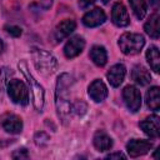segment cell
<instances>
[{"label":"cell","instance_id":"obj_18","mask_svg":"<svg viewBox=\"0 0 160 160\" xmlns=\"http://www.w3.org/2000/svg\"><path fill=\"white\" fill-rule=\"evenodd\" d=\"M159 20H160V15L158 11H155L154 14L150 15V18L148 19V21L144 25V29L146 31L148 35H150L154 39L159 38Z\"/></svg>","mask_w":160,"mask_h":160},{"label":"cell","instance_id":"obj_20","mask_svg":"<svg viewBox=\"0 0 160 160\" xmlns=\"http://www.w3.org/2000/svg\"><path fill=\"white\" fill-rule=\"evenodd\" d=\"M146 105L150 110L158 111L160 108V90L158 86H152L146 91Z\"/></svg>","mask_w":160,"mask_h":160},{"label":"cell","instance_id":"obj_4","mask_svg":"<svg viewBox=\"0 0 160 160\" xmlns=\"http://www.w3.org/2000/svg\"><path fill=\"white\" fill-rule=\"evenodd\" d=\"M144 44H145L144 36L135 32H125L119 39L120 50L125 55H135L140 52Z\"/></svg>","mask_w":160,"mask_h":160},{"label":"cell","instance_id":"obj_2","mask_svg":"<svg viewBox=\"0 0 160 160\" xmlns=\"http://www.w3.org/2000/svg\"><path fill=\"white\" fill-rule=\"evenodd\" d=\"M32 60L35 68L42 75H51L58 69V60L56 58L46 50L42 49H34L32 50Z\"/></svg>","mask_w":160,"mask_h":160},{"label":"cell","instance_id":"obj_10","mask_svg":"<svg viewBox=\"0 0 160 160\" xmlns=\"http://www.w3.org/2000/svg\"><path fill=\"white\" fill-rule=\"evenodd\" d=\"M1 126L10 134H19L22 129V121L15 114H5L1 118Z\"/></svg>","mask_w":160,"mask_h":160},{"label":"cell","instance_id":"obj_28","mask_svg":"<svg viewBox=\"0 0 160 160\" xmlns=\"http://www.w3.org/2000/svg\"><path fill=\"white\" fill-rule=\"evenodd\" d=\"M106 159H125V155L122 152H112L106 155Z\"/></svg>","mask_w":160,"mask_h":160},{"label":"cell","instance_id":"obj_30","mask_svg":"<svg viewBox=\"0 0 160 160\" xmlns=\"http://www.w3.org/2000/svg\"><path fill=\"white\" fill-rule=\"evenodd\" d=\"M150 4H151L155 9H158V8H159V4H160V0H150Z\"/></svg>","mask_w":160,"mask_h":160},{"label":"cell","instance_id":"obj_15","mask_svg":"<svg viewBox=\"0 0 160 160\" xmlns=\"http://www.w3.org/2000/svg\"><path fill=\"white\" fill-rule=\"evenodd\" d=\"M125 74H126L125 66H124L122 64H116V65H114V66L110 68V70L108 71L106 76H108L109 82H110L114 88H116V86H119V85L124 81Z\"/></svg>","mask_w":160,"mask_h":160},{"label":"cell","instance_id":"obj_26","mask_svg":"<svg viewBox=\"0 0 160 160\" xmlns=\"http://www.w3.org/2000/svg\"><path fill=\"white\" fill-rule=\"evenodd\" d=\"M11 156H12V159H28L29 154H28V150L25 148H21V149L15 150Z\"/></svg>","mask_w":160,"mask_h":160},{"label":"cell","instance_id":"obj_6","mask_svg":"<svg viewBox=\"0 0 160 160\" xmlns=\"http://www.w3.org/2000/svg\"><path fill=\"white\" fill-rule=\"evenodd\" d=\"M122 99H124L128 109L132 112H136L141 106V94L132 85H128L122 90Z\"/></svg>","mask_w":160,"mask_h":160},{"label":"cell","instance_id":"obj_12","mask_svg":"<svg viewBox=\"0 0 160 160\" xmlns=\"http://www.w3.org/2000/svg\"><path fill=\"white\" fill-rule=\"evenodd\" d=\"M139 125L142 129V131L150 138H158L160 135V119L156 115L146 118Z\"/></svg>","mask_w":160,"mask_h":160},{"label":"cell","instance_id":"obj_23","mask_svg":"<svg viewBox=\"0 0 160 160\" xmlns=\"http://www.w3.org/2000/svg\"><path fill=\"white\" fill-rule=\"evenodd\" d=\"M86 109H88L86 104L84 101H81V100H78L71 105V111H74L76 115H80V116L86 112Z\"/></svg>","mask_w":160,"mask_h":160},{"label":"cell","instance_id":"obj_17","mask_svg":"<svg viewBox=\"0 0 160 160\" xmlns=\"http://www.w3.org/2000/svg\"><path fill=\"white\" fill-rule=\"evenodd\" d=\"M94 146L99 151H106L112 146V139L102 130H99L94 135Z\"/></svg>","mask_w":160,"mask_h":160},{"label":"cell","instance_id":"obj_24","mask_svg":"<svg viewBox=\"0 0 160 160\" xmlns=\"http://www.w3.org/2000/svg\"><path fill=\"white\" fill-rule=\"evenodd\" d=\"M34 140H35V144H36V145L44 146V145H46L48 141H49V135L45 134V132H42V131H40V132H36Z\"/></svg>","mask_w":160,"mask_h":160},{"label":"cell","instance_id":"obj_22","mask_svg":"<svg viewBox=\"0 0 160 160\" xmlns=\"http://www.w3.org/2000/svg\"><path fill=\"white\" fill-rule=\"evenodd\" d=\"M129 4L135 16L139 20L144 19V16L146 15V1L145 0H129Z\"/></svg>","mask_w":160,"mask_h":160},{"label":"cell","instance_id":"obj_9","mask_svg":"<svg viewBox=\"0 0 160 160\" xmlns=\"http://www.w3.org/2000/svg\"><path fill=\"white\" fill-rule=\"evenodd\" d=\"M111 19H112V22L116 25V26H128L129 22H130V18H129V14H128V10L124 6L122 2H116L112 6V11H111Z\"/></svg>","mask_w":160,"mask_h":160},{"label":"cell","instance_id":"obj_1","mask_svg":"<svg viewBox=\"0 0 160 160\" xmlns=\"http://www.w3.org/2000/svg\"><path fill=\"white\" fill-rule=\"evenodd\" d=\"M72 84V78L64 72L58 78L56 91H55V105L58 110V115L64 124L68 122L71 112V104L69 96V88Z\"/></svg>","mask_w":160,"mask_h":160},{"label":"cell","instance_id":"obj_25","mask_svg":"<svg viewBox=\"0 0 160 160\" xmlns=\"http://www.w3.org/2000/svg\"><path fill=\"white\" fill-rule=\"evenodd\" d=\"M5 30H6L8 34H10L14 38H19L21 35V32H22L21 28L20 26H16V25H6L5 26Z\"/></svg>","mask_w":160,"mask_h":160},{"label":"cell","instance_id":"obj_27","mask_svg":"<svg viewBox=\"0 0 160 160\" xmlns=\"http://www.w3.org/2000/svg\"><path fill=\"white\" fill-rule=\"evenodd\" d=\"M95 1H96V0H80V1H79V6H80L81 9H86V8H89L90 5H92Z\"/></svg>","mask_w":160,"mask_h":160},{"label":"cell","instance_id":"obj_21","mask_svg":"<svg viewBox=\"0 0 160 160\" xmlns=\"http://www.w3.org/2000/svg\"><path fill=\"white\" fill-rule=\"evenodd\" d=\"M146 60L150 65V68L155 71L159 72L160 70V55H159V49L156 46H150L146 51Z\"/></svg>","mask_w":160,"mask_h":160},{"label":"cell","instance_id":"obj_3","mask_svg":"<svg viewBox=\"0 0 160 160\" xmlns=\"http://www.w3.org/2000/svg\"><path fill=\"white\" fill-rule=\"evenodd\" d=\"M18 66H19L20 71L24 74V76L26 78L29 85H30V90H31V94H32V102H34L35 109L38 111H41L42 106H44V89H42V86L30 74V71L28 70V66L24 61H20Z\"/></svg>","mask_w":160,"mask_h":160},{"label":"cell","instance_id":"obj_31","mask_svg":"<svg viewBox=\"0 0 160 160\" xmlns=\"http://www.w3.org/2000/svg\"><path fill=\"white\" fill-rule=\"evenodd\" d=\"M2 49H4V44H2V41L0 40V54L2 52Z\"/></svg>","mask_w":160,"mask_h":160},{"label":"cell","instance_id":"obj_8","mask_svg":"<svg viewBox=\"0 0 160 160\" xmlns=\"http://www.w3.org/2000/svg\"><path fill=\"white\" fill-rule=\"evenodd\" d=\"M84 46H85V40L80 35L72 36L65 44V46H64V54H65V56L68 59H72V58L78 56L82 51Z\"/></svg>","mask_w":160,"mask_h":160},{"label":"cell","instance_id":"obj_7","mask_svg":"<svg viewBox=\"0 0 160 160\" xmlns=\"http://www.w3.org/2000/svg\"><path fill=\"white\" fill-rule=\"evenodd\" d=\"M152 148V142L148 140H139V139H132L126 144V150L131 158H136L140 155L146 154L150 149Z\"/></svg>","mask_w":160,"mask_h":160},{"label":"cell","instance_id":"obj_5","mask_svg":"<svg viewBox=\"0 0 160 160\" xmlns=\"http://www.w3.org/2000/svg\"><path fill=\"white\" fill-rule=\"evenodd\" d=\"M8 94L10 99L19 105H28L29 102V91L25 84L21 80L12 79L8 84Z\"/></svg>","mask_w":160,"mask_h":160},{"label":"cell","instance_id":"obj_13","mask_svg":"<svg viewBox=\"0 0 160 160\" xmlns=\"http://www.w3.org/2000/svg\"><path fill=\"white\" fill-rule=\"evenodd\" d=\"M76 28V22L72 19H65L64 21H61L60 24L56 25L55 30H54V38L56 41H61L62 39L68 38Z\"/></svg>","mask_w":160,"mask_h":160},{"label":"cell","instance_id":"obj_14","mask_svg":"<svg viewBox=\"0 0 160 160\" xmlns=\"http://www.w3.org/2000/svg\"><path fill=\"white\" fill-rule=\"evenodd\" d=\"M88 92H89V96H90L94 101L100 102V101H102V100L106 98V95H108V89H106V85H105L100 79H96V80H94V81L90 84Z\"/></svg>","mask_w":160,"mask_h":160},{"label":"cell","instance_id":"obj_16","mask_svg":"<svg viewBox=\"0 0 160 160\" xmlns=\"http://www.w3.org/2000/svg\"><path fill=\"white\" fill-rule=\"evenodd\" d=\"M131 79H132L136 84H139V85H141V86H145V85L150 84V81H151V75H150V72H149L144 66L136 65V66H134V69H132V71H131Z\"/></svg>","mask_w":160,"mask_h":160},{"label":"cell","instance_id":"obj_11","mask_svg":"<svg viewBox=\"0 0 160 160\" xmlns=\"http://www.w3.org/2000/svg\"><path fill=\"white\" fill-rule=\"evenodd\" d=\"M106 20V15L102 9L100 8H95L90 11H88L84 16H82V22L85 26L88 28H95L101 25L104 21Z\"/></svg>","mask_w":160,"mask_h":160},{"label":"cell","instance_id":"obj_32","mask_svg":"<svg viewBox=\"0 0 160 160\" xmlns=\"http://www.w3.org/2000/svg\"><path fill=\"white\" fill-rule=\"evenodd\" d=\"M101 1H102V2H104V4H108V2H109V1H110V0H101Z\"/></svg>","mask_w":160,"mask_h":160},{"label":"cell","instance_id":"obj_29","mask_svg":"<svg viewBox=\"0 0 160 160\" xmlns=\"http://www.w3.org/2000/svg\"><path fill=\"white\" fill-rule=\"evenodd\" d=\"M40 4H41V6L44 9H49L51 6V4H52V0H40Z\"/></svg>","mask_w":160,"mask_h":160},{"label":"cell","instance_id":"obj_19","mask_svg":"<svg viewBox=\"0 0 160 160\" xmlns=\"http://www.w3.org/2000/svg\"><path fill=\"white\" fill-rule=\"evenodd\" d=\"M90 58L94 61L95 65L98 66H104L108 61V54L104 46L100 45H94L90 50Z\"/></svg>","mask_w":160,"mask_h":160}]
</instances>
